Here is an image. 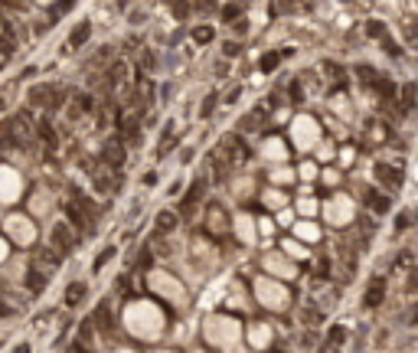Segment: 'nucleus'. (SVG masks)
Segmentation results:
<instances>
[{
    "mask_svg": "<svg viewBox=\"0 0 418 353\" xmlns=\"http://www.w3.org/2000/svg\"><path fill=\"white\" fill-rule=\"evenodd\" d=\"M144 285L147 291L157 298V301H164V304H170L173 311H186L193 301V288L186 285V278L180 275H173L170 268H164V265H154V268L144 275Z\"/></svg>",
    "mask_w": 418,
    "mask_h": 353,
    "instance_id": "nucleus-3",
    "label": "nucleus"
},
{
    "mask_svg": "<svg viewBox=\"0 0 418 353\" xmlns=\"http://www.w3.org/2000/svg\"><path fill=\"white\" fill-rule=\"evenodd\" d=\"M190 40L196 43V46H209V43L216 40V26H209V23H200V26H193Z\"/></svg>",
    "mask_w": 418,
    "mask_h": 353,
    "instance_id": "nucleus-30",
    "label": "nucleus"
},
{
    "mask_svg": "<svg viewBox=\"0 0 418 353\" xmlns=\"http://www.w3.org/2000/svg\"><path fill=\"white\" fill-rule=\"evenodd\" d=\"M222 304L232 307V311H248V307L255 304L252 291L242 278H226V288H222Z\"/></svg>",
    "mask_w": 418,
    "mask_h": 353,
    "instance_id": "nucleus-11",
    "label": "nucleus"
},
{
    "mask_svg": "<svg viewBox=\"0 0 418 353\" xmlns=\"http://www.w3.org/2000/svg\"><path fill=\"white\" fill-rule=\"evenodd\" d=\"M278 219H274V213H268V216H258V236L262 239H271L274 232H278Z\"/></svg>",
    "mask_w": 418,
    "mask_h": 353,
    "instance_id": "nucleus-33",
    "label": "nucleus"
},
{
    "mask_svg": "<svg viewBox=\"0 0 418 353\" xmlns=\"http://www.w3.org/2000/svg\"><path fill=\"white\" fill-rule=\"evenodd\" d=\"M88 36H92V20H82L72 33H69V46H72V49H82Z\"/></svg>",
    "mask_w": 418,
    "mask_h": 353,
    "instance_id": "nucleus-28",
    "label": "nucleus"
},
{
    "mask_svg": "<svg viewBox=\"0 0 418 353\" xmlns=\"http://www.w3.org/2000/svg\"><path fill=\"white\" fill-rule=\"evenodd\" d=\"M320 183L330 190H340L343 183V167H320Z\"/></svg>",
    "mask_w": 418,
    "mask_h": 353,
    "instance_id": "nucleus-29",
    "label": "nucleus"
},
{
    "mask_svg": "<svg viewBox=\"0 0 418 353\" xmlns=\"http://www.w3.org/2000/svg\"><path fill=\"white\" fill-rule=\"evenodd\" d=\"M121 330L128 334L131 340L144 343V347H154L167 337V327H170V317H167L164 301H157L154 295L150 298H131L121 307Z\"/></svg>",
    "mask_w": 418,
    "mask_h": 353,
    "instance_id": "nucleus-1",
    "label": "nucleus"
},
{
    "mask_svg": "<svg viewBox=\"0 0 418 353\" xmlns=\"http://www.w3.org/2000/svg\"><path fill=\"white\" fill-rule=\"evenodd\" d=\"M0 36H4V16H0Z\"/></svg>",
    "mask_w": 418,
    "mask_h": 353,
    "instance_id": "nucleus-43",
    "label": "nucleus"
},
{
    "mask_svg": "<svg viewBox=\"0 0 418 353\" xmlns=\"http://www.w3.org/2000/svg\"><path fill=\"white\" fill-rule=\"evenodd\" d=\"M206 226L212 236H226L232 232V216H226V209H222V203H209L206 209Z\"/></svg>",
    "mask_w": 418,
    "mask_h": 353,
    "instance_id": "nucleus-17",
    "label": "nucleus"
},
{
    "mask_svg": "<svg viewBox=\"0 0 418 353\" xmlns=\"http://www.w3.org/2000/svg\"><path fill=\"white\" fill-rule=\"evenodd\" d=\"M26 209H30L36 219H49V216L59 209V203H56V197H52V190L36 187V190L30 193V200H26Z\"/></svg>",
    "mask_w": 418,
    "mask_h": 353,
    "instance_id": "nucleus-14",
    "label": "nucleus"
},
{
    "mask_svg": "<svg viewBox=\"0 0 418 353\" xmlns=\"http://www.w3.org/2000/svg\"><path fill=\"white\" fill-rule=\"evenodd\" d=\"M412 180H418V161L412 164Z\"/></svg>",
    "mask_w": 418,
    "mask_h": 353,
    "instance_id": "nucleus-42",
    "label": "nucleus"
},
{
    "mask_svg": "<svg viewBox=\"0 0 418 353\" xmlns=\"http://www.w3.org/2000/svg\"><path fill=\"white\" fill-rule=\"evenodd\" d=\"M382 295H386V278H382V275H372L369 288H366V298H363V304H366V307H379Z\"/></svg>",
    "mask_w": 418,
    "mask_h": 353,
    "instance_id": "nucleus-25",
    "label": "nucleus"
},
{
    "mask_svg": "<svg viewBox=\"0 0 418 353\" xmlns=\"http://www.w3.org/2000/svg\"><path fill=\"white\" fill-rule=\"evenodd\" d=\"M180 223H183V216H180V209H176V206H164L157 213V219H154L157 236H173L176 229H180Z\"/></svg>",
    "mask_w": 418,
    "mask_h": 353,
    "instance_id": "nucleus-19",
    "label": "nucleus"
},
{
    "mask_svg": "<svg viewBox=\"0 0 418 353\" xmlns=\"http://www.w3.org/2000/svg\"><path fill=\"white\" fill-rule=\"evenodd\" d=\"M291 141H284L278 134H265L258 141V157L265 164H284V161H291Z\"/></svg>",
    "mask_w": 418,
    "mask_h": 353,
    "instance_id": "nucleus-13",
    "label": "nucleus"
},
{
    "mask_svg": "<svg viewBox=\"0 0 418 353\" xmlns=\"http://www.w3.org/2000/svg\"><path fill=\"white\" fill-rule=\"evenodd\" d=\"M360 216V200L353 193L333 190L327 200H320V223L330 229H350Z\"/></svg>",
    "mask_w": 418,
    "mask_h": 353,
    "instance_id": "nucleus-5",
    "label": "nucleus"
},
{
    "mask_svg": "<svg viewBox=\"0 0 418 353\" xmlns=\"http://www.w3.org/2000/svg\"><path fill=\"white\" fill-rule=\"evenodd\" d=\"M281 249L288 252V255H291V259H294V262H301V265L314 259V255H310V245H307V242H301V239H297L294 232H291L288 239H281Z\"/></svg>",
    "mask_w": 418,
    "mask_h": 353,
    "instance_id": "nucleus-22",
    "label": "nucleus"
},
{
    "mask_svg": "<svg viewBox=\"0 0 418 353\" xmlns=\"http://www.w3.org/2000/svg\"><path fill=\"white\" fill-rule=\"evenodd\" d=\"M343 4H346V0H343Z\"/></svg>",
    "mask_w": 418,
    "mask_h": 353,
    "instance_id": "nucleus-45",
    "label": "nucleus"
},
{
    "mask_svg": "<svg viewBox=\"0 0 418 353\" xmlns=\"http://www.w3.org/2000/svg\"><path fill=\"white\" fill-rule=\"evenodd\" d=\"M141 183H144V187H154V183H157V173L150 170V173H147V176H144V180H141Z\"/></svg>",
    "mask_w": 418,
    "mask_h": 353,
    "instance_id": "nucleus-40",
    "label": "nucleus"
},
{
    "mask_svg": "<svg viewBox=\"0 0 418 353\" xmlns=\"http://www.w3.org/2000/svg\"><path fill=\"white\" fill-rule=\"evenodd\" d=\"M200 334L212 350H242L245 347V324L229 311H209L200 324Z\"/></svg>",
    "mask_w": 418,
    "mask_h": 353,
    "instance_id": "nucleus-2",
    "label": "nucleus"
},
{
    "mask_svg": "<svg viewBox=\"0 0 418 353\" xmlns=\"http://www.w3.org/2000/svg\"><path fill=\"white\" fill-rule=\"evenodd\" d=\"M372 176H376V183H382V187H389V190H399L405 183V176H402V170H395V167H389V164H376L372 167Z\"/></svg>",
    "mask_w": 418,
    "mask_h": 353,
    "instance_id": "nucleus-21",
    "label": "nucleus"
},
{
    "mask_svg": "<svg viewBox=\"0 0 418 353\" xmlns=\"http://www.w3.org/2000/svg\"><path fill=\"white\" fill-rule=\"evenodd\" d=\"M238 52H242V46H238V40H226L222 43V56H229V59H235Z\"/></svg>",
    "mask_w": 418,
    "mask_h": 353,
    "instance_id": "nucleus-39",
    "label": "nucleus"
},
{
    "mask_svg": "<svg viewBox=\"0 0 418 353\" xmlns=\"http://www.w3.org/2000/svg\"><path fill=\"white\" fill-rule=\"evenodd\" d=\"M114 255H118V249H114V245H105V249L98 252V259L92 262V275H102V271H105V265H108V262L114 259Z\"/></svg>",
    "mask_w": 418,
    "mask_h": 353,
    "instance_id": "nucleus-32",
    "label": "nucleus"
},
{
    "mask_svg": "<svg viewBox=\"0 0 418 353\" xmlns=\"http://www.w3.org/2000/svg\"><path fill=\"white\" fill-rule=\"evenodd\" d=\"M274 337H278V330H274V324L268 321H248L245 327V347L248 350H268Z\"/></svg>",
    "mask_w": 418,
    "mask_h": 353,
    "instance_id": "nucleus-12",
    "label": "nucleus"
},
{
    "mask_svg": "<svg viewBox=\"0 0 418 353\" xmlns=\"http://www.w3.org/2000/svg\"><path fill=\"white\" fill-rule=\"evenodd\" d=\"M288 141L297 154H314V147L324 141V125L310 111H294L288 121Z\"/></svg>",
    "mask_w": 418,
    "mask_h": 353,
    "instance_id": "nucleus-6",
    "label": "nucleus"
},
{
    "mask_svg": "<svg viewBox=\"0 0 418 353\" xmlns=\"http://www.w3.org/2000/svg\"><path fill=\"white\" fill-rule=\"evenodd\" d=\"M258 265H262V271H268V275H274V278H284V281H297V275H301V262H294L281 245L278 249L262 252Z\"/></svg>",
    "mask_w": 418,
    "mask_h": 353,
    "instance_id": "nucleus-8",
    "label": "nucleus"
},
{
    "mask_svg": "<svg viewBox=\"0 0 418 353\" xmlns=\"http://www.w3.org/2000/svg\"><path fill=\"white\" fill-rule=\"evenodd\" d=\"M258 200H262V206L268 209V213H278V209H284V206L294 203L288 193H284V187H274V183H268V187L258 190Z\"/></svg>",
    "mask_w": 418,
    "mask_h": 353,
    "instance_id": "nucleus-16",
    "label": "nucleus"
},
{
    "mask_svg": "<svg viewBox=\"0 0 418 353\" xmlns=\"http://www.w3.org/2000/svg\"><path fill=\"white\" fill-rule=\"evenodd\" d=\"M252 298L262 311L268 314H288L291 304H294V295H291V281L274 278L268 271H258L252 278Z\"/></svg>",
    "mask_w": 418,
    "mask_h": 353,
    "instance_id": "nucleus-4",
    "label": "nucleus"
},
{
    "mask_svg": "<svg viewBox=\"0 0 418 353\" xmlns=\"http://www.w3.org/2000/svg\"><path fill=\"white\" fill-rule=\"evenodd\" d=\"M268 183H274V187H291V183H297V170L288 161L284 164H268Z\"/></svg>",
    "mask_w": 418,
    "mask_h": 353,
    "instance_id": "nucleus-20",
    "label": "nucleus"
},
{
    "mask_svg": "<svg viewBox=\"0 0 418 353\" xmlns=\"http://www.w3.org/2000/svg\"><path fill=\"white\" fill-rule=\"evenodd\" d=\"M297 183H314V180H320V161L314 154H304V161H301L297 167Z\"/></svg>",
    "mask_w": 418,
    "mask_h": 353,
    "instance_id": "nucleus-23",
    "label": "nucleus"
},
{
    "mask_svg": "<svg viewBox=\"0 0 418 353\" xmlns=\"http://www.w3.org/2000/svg\"><path fill=\"white\" fill-rule=\"evenodd\" d=\"M402 291H405L408 298H412V295H418V265H415V268H408V281L402 285Z\"/></svg>",
    "mask_w": 418,
    "mask_h": 353,
    "instance_id": "nucleus-36",
    "label": "nucleus"
},
{
    "mask_svg": "<svg viewBox=\"0 0 418 353\" xmlns=\"http://www.w3.org/2000/svg\"><path fill=\"white\" fill-rule=\"evenodd\" d=\"M314 157H317L320 164H327V161H336V144H333L330 138H327V141H320V144L314 147Z\"/></svg>",
    "mask_w": 418,
    "mask_h": 353,
    "instance_id": "nucleus-31",
    "label": "nucleus"
},
{
    "mask_svg": "<svg viewBox=\"0 0 418 353\" xmlns=\"http://www.w3.org/2000/svg\"><path fill=\"white\" fill-rule=\"evenodd\" d=\"M291 232H294L301 242H307V245H317L320 239H324V226L317 223V216H297V223L291 226Z\"/></svg>",
    "mask_w": 418,
    "mask_h": 353,
    "instance_id": "nucleus-15",
    "label": "nucleus"
},
{
    "mask_svg": "<svg viewBox=\"0 0 418 353\" xmlns=\"http://www.w3.org/2000/svg\"><path fill=\"white\" fill-rule=\"evenodd\" d=\"M232 236L242 249H255L258 245V216H252L248 209H235L232 213Z\"/></svg>",
    "mask_w": 418,
    "mask_h": 353,
    "instance_id": "nucleus-10",
    "label": "nucleus"
},
{
    "mask_svg": "<svg viewBox=\"0 0 418 353\" xmlns=\"http://www.w3.org/2000/svg\"><path fill=\"white\" fill-rule=\"evenodd\" d=\"M294 209L297 216H320V200L314 193H301V197H294Z\"/></svg>",
    "mask_w": 418,
    "mask_h": 353,
    "instance_id": "nucleus-26",
    "label": "nucleus"
},
{
    "mask_svg": "<svg viewBox=\"0 0 418 353\" xmlns=\"http://www.w3.org/2000/svg\"><path fill=\"white\" fill-rule=\"evenodd\" d=\"M281 63V52H265V59H262V72H274L271 66H278Z\"/></svg>",
    "mask_w": 418,
    "mask_h": 353,
    "instance_id": "nucleus-38",
    "label": "nucleus"
},
{
    "mask_svg": "<svg viewBox=\"0 0 418 353\" xmlns=\"http://www.w3.org/2000/svg\"><path fill=\"white\" fill-rule=\"evenodd\" d=\"M85 291H88V281H82V278L72 281V285L66 288V295H62V304H66V307H78V304H82V298H85Z\"/></svg>",
    "mask_w": 418,
    "mask_h": 353,
    "instance_id": "nucleus-27",
    "label": "nucleus"
},
{
    "mask_svg": "<svg viewBox=\"0 0 418 353\" xmlns=\"http://www.w3.org/2000/svg\"><path fill=\"white\" fill-rule=\"evenodd\" d=\"M274 219H278V226L281 229H291L297 223V209H294V203H291V206H284V209H278V213H274Z\"/></svg>",
    "mask_w": 418,
    "mask_h": 353,
    "instance_id": "nucleus-34",
    "label": "nucleus"
},
{
    "mask_svg": "<svg viewBox=\"0 0 418 353\" xmlns=\"http://www.w3.org/2000/svg\"><path fill=\"white\" fill-rule=\"evenodd\" d=\"M336 161H340L343 167L356 164V147H353V144H343V147H336Z\"/></svg>",
    "mask_w": 418,
    "mask_h": 353,
    "instance_id": "nucleus-35",
    "label": "nucleus"
},
{
    "mask_svg": "<svg viewBox=\"0 0 418 353\" xmlns=\"http://www.w3.org/2000/svg\"><path fill=\"white\" fill-rule=\"evenodd\" d=\"M4 232H7V239H10L13 245H20V249H30L33 242L39 239V223H36V216L30 213V209H13V213H7L4 216Z\"/></svg>",
    "mask_w": 418,
    "mask_h": 353,
    "instance_id": "nucleus-7",
    "label": "nucleus"
},
{
    "mask_svg": "<svg viewBox=\"0 0 418 353\" xmlns=\"http://www.w3.org/2000/svg\"><path fill=\"white\" fill-rule=\"evenodd\" d=\"M0 295H4V285H0Z\"/></svg>",
    "mask_w": 418,
    "mask_h": 353,
    "instance_id": "nucleus-44",
    "label": "nucleus"
},
{
    "mask_svg": "<svg viewBox=\"0 0 418 353\" xmlns=\"http://www.w3.org/2000/svg\"><path fill=\"white\" fill-rule=\"evenodd\" d=\"M10 252H13V242L7 239V232L0 229V265H7V259H10Z\"/></svg>",
    "mask_w": 418,
    "mask_h": 353,
    "instance_id": "nucleus-37",
    "label": "nucleus"
},
{
    "mask_svg": "<svg viewBox=\"0 0 418 353\" xmlns=\"http://www.w3.org/2000/svg\"><path fill=\"white\" fill-rule=\"evenodd\" d=\"M33 4H39V7H49V4H59V0H33Z\"/></svg>",
    "mask_w": 418,
    "mask_h": 353,
    "instance_id": "nucleus-41",
    "label": "nucleus"
},
{
    "mask_svg": "<svg viewBox=\"0 0 418 353\" xmlns=\"http://www.w3.org/2000/svg\"><path fill=\"white\" fill-rule=\"evenodd\" d=\"M26 193V180L13 164H0V206H13Z\"/></svg>",
    "mask_w": 418,
    "mask_h": 353,
    "instance_id": "nucleus-9",
    "label": "nucleus"
},
{
    "mask_svg": "<svg viewBox=\"0 0 418 353\" xmlns=\"http://www.w3.org/2000/svg\"><path fill=\"white\" fill-rule=\"evenodd\" d=\"M252 193H255V176L252 173H238L235 183H232V200L242 203L245 197H252Z\"/></svg>",
    "mask_w": 418,
    "mask_h": 353,
    "instance_id": "nucleus-24",
    "label": "nucleus"
},
{
    "mask_svg": "<svg viewBox=\"0 0 418 353\" xmlns=\"http://www.w3.org/2000/svg\"><path fill=\"white\" fill-rule=\"evenodd\" d=\"M72 229H69V223H52L49 226V245L46 249L49 252H69L72 249Z\"/></svg>",
    "mask_w": 418,
    "mask_h": 353,
    "instance_id": "nucleus-18",
    "label": "nucleus"
}]
</instances>
